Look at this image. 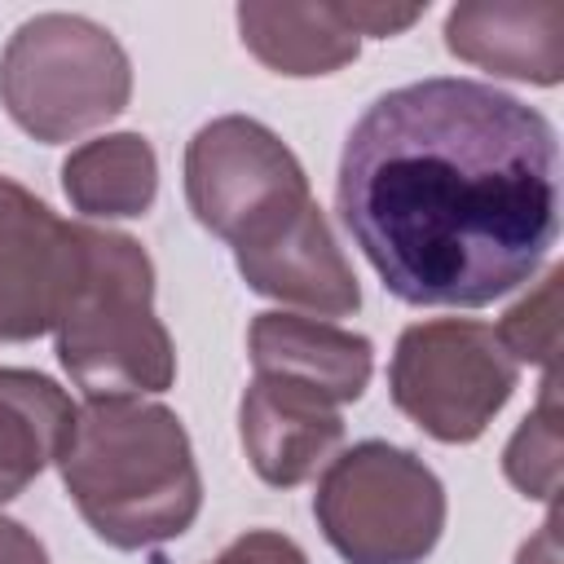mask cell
Segmentation results:
<instances>
[{"instance_id":"obj_1","label":"cell","mask_w":564,"mask_h":564,"mask_svg":"<svg viewBox=\"0 0 564 564\" xmlns=\"http://www.w3.org/2000/svg\"><path fill=\"white\" fill-rule=\"evenodd\" d=\"M335 198L397 300L480 308L555 247L560 141L542 110L494 84H401L352 123Z\"/></svg>"},{"instance_id":"obj_2","label":"cell","mask_w":564,"mask_h":564,"mask_svg":"<svg viewBox=\"0 0 564 564\" xmlns=\"http://www.w3.org/2000/svg\"><path fill=\"white\" fill-rule=\"evenodd\" d=\"M62 471L88 524L115 546L185 533L198 511V476L185 432L159 405L97 401L75 419Z\"/></svg>"},{"instance_id":"obj_3","label":"cell","mask_w":564,"mask_h":564,"mask_svg":"<svg viewBox=\"0 0 564 564\" xmlns=\"http://www.w3.org/2000/svg\"><path fill=\"white\" fill-rule=\"evenodd\" d=\"M79 282L57 317L62 366L88 397L163 392L172 383V344L150 313V260L123 234L79 229Z\"/></svg>"},{"instance_id":"obj_4","label":"cell","mask_w":564,"mask_h":564,"mask_svg":"<svg viewBox=\"0 0 564 564\" xmlns=\"http://www.w3.org/2000/svg\"><path fill=\"white\" fill-rule=\"evenodd\" d=\"M516 370L498 357L485 326H414L392 366V397L441 441L480 436L485 419L507 401Z\"/></svg>"},{"instance_id":"obj_5","label":"cell","mask_w":564,"mask_h":564,"mask_svg":"<svg viewBox=\"0 0 564 564\" xmlns=\"http://www.w3.org/2000/svg\"><path fill=\"white\" fill-rule=\"evenodd\" d=\"M317 516L326 524V538L352 560V564H392L383 524L392 520V533L410 551V560L427 555L441 533V485L427 467L410 463V471L397 480L392 498H370L348 458L335 463V471L322 485Z\"/></svg>"},{"instance_id":"obj_6","label":"cell","mask_w":564,"mask_h":564,"mask_svg":"<svg viewBox=\"0 0 564 564\" xmlns=\"http://www.w3.org/2000/svg\"><path fill=\"white\" fill-rule=\"evenodd\" d=\"M242 410L273 419V423H251L242 419V441L251 449V463L264 480L273 485H295L300 476L322 463V454L339 441V419L326 410V397L300 388V383H256L242 401Z\"/></svg>"},{"instance_id":"obj_7","label":"cell","mask_w":564,"mask_h":564,"mask_svg":"<svg viewBox=\"0 0 564 564\" xmlns=\"http://www.w3.org/2000/svg\"><path fill=\"white\" fill-rule=\"evenodd\" d=\"M75 432L66 392L31 370H0V502L13 498L48 458H62Z\"/></svg>"},{"instance_id":"obj_8","label":"cell","mask_w":564,"mask_h":564,"mask_svg":"<svg viewBox=\"0 0 564 564\" xmlns=\"http://www.w3.org/2000/svg\"><path fill=\"white\" fill-rule=\"evenodd\" d=\"M0 564H48L40 542H31L18 524L0 520Z\"/></svg>"}]
</instances>
